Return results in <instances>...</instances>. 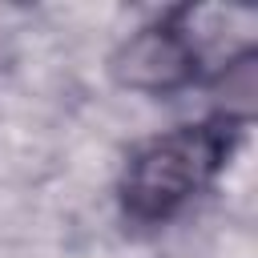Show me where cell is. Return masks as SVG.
<instances>
[{
	"instance_id": "2",
	"label": "cell",
	"mask_w": 258,
	"mask_h": 258,
	"mask_svg": "<svg viewBox=\"0 0 258 258\" xmlns=\"http://www.w3.org/2000/svg\"><path fill=\"white\" fill-rule=\"evenodd\" d=\"M113 73L125 89H137V93H177V89H185L198 77V44H194L189 28L181 24V12L133 32L117 48Z\"/></svg>"
},
{
	"instance_id": "1",
	"label": "cell",
	"mask_w": 258,
	"mask_h": 258,
	"mask_svg": "<svg viewBox=\"0 0 258 258\" xmlns=\"http://www.w3.org/2000/svg\"><path fill=\"white\" fill-rule=\"evenodd\" d=\"M238 141L234 121H202L145 141L121 177V206L133 222H165L198 198L230 161Z\"/></svg>"
}]
</instances>
